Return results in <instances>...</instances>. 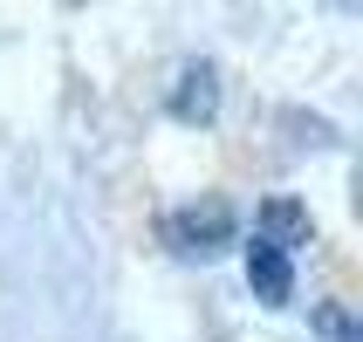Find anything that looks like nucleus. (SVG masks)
Instances as JSON below:
<instances>
[{
    "instance_id": "obj_1",
    "label": "nucleus",
    "mask_w": 363,
    "mask_h": 342,
    "mask_svg": "<svg viewBox=\"0 0 363 342\" xmlns=\"http://www.w3.org/2000/svg\"><path fill=\"white\" fill-rule=\"evenodd\" d=\"M158 233H164V246H172L179 261H213V253H226V246H233L240 220H233V205H226V199H199V205L164 212Z\"/></svg>"
},
{
    "instance_id": "obj_2",
    "label": "nucleus",
    "mask_w": 363,
    "mask_h": 342,
    "mask_svg": "<svg viewBox=\"0 0 363 342\" xmlns=\"http://www.w3.org/2000/svg\"><path fill=\"white\" fill-rule=\"evenodd\" d=\"M164 110L179 123H213L220 117V69L213 62H185L179 82H172V96H164Z\"/></svg>"
},
{
    "instance_id": "obj_3",
    "label": "nucleus",
    "mask_w": 363,
    "mask_h": 342,
    "mask_svg": "<svg viewBox=\"0 0 363 342\" xmlns=\"http://www.w3.org/2000/svg\"><path fill=\"white\" fill-rule=\"evenodd\" d=\"M247 287H254V302H267V308H288V295H295V267H288V253L267 246L261 233H254V246H247Z\"/></svg>"
},
{
    "instance_id": "obj_4",
    "label": "nucleus",
    "mask_w": 363,
    "mask_h": 342,
    "mask_svg": "<svg viewBox=\"0 0 363 342\" xmlns=\"http://www.w3.org/2000/svg\"><path fill=\"white\" fill-rule=\"evenodd\" d=\"M254 233H261L267 246L295 253V246L315 240V220H308V205H295V199H267V205H261V220H254Z\"/></svg>"
},
{
    "instance_id": "obj_5",
    "label": "nucleus",
    "mask_w": 363,
    "mask_h": 342,
    "mask_svg": "<svg viewBox=\"0 0 363 342\" xmlns=\"http://www.w3.org/2000/svg\"><path fill=\"white\" fill-rule=\"evenodd\" d=\"M308 329H315V342H363V322L350 315V302H315Z\"/></svg>"
}]
</instances>
